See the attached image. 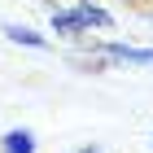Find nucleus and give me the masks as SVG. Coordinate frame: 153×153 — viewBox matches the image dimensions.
Segmentation results:
<instances>
[{
  "label": "nucleus",
  "instance_id": "f257e3e1",
  "mask_svg": "<svg viewBox=\"0 0 153 153\" xmlns=\"http://www.w3.org/2000/svg\"><path fill=\"white\" fill-rule=\"evenodd\" d=\"M53 31H57V35H83L88 22L79 18V9H74V13H53Z\"/></svg>",
  "mask_w": 153,
  "mask_h": 153
},
{
  "label": "nucleus",
  "instance_id": "f03ea898",
  "mask_svg": "<svg viewBox=\"0 0 153 153\" xmlns=\"http://www.w3.org/2000/svg\"><path fill=\"white\" fill-rule=\"evenodd\" d=\"M105 53H109V57H123V61H136V66H153V48H127V44H109Z\"/></svg>",
  "mask_w": 153,
  "mask_h": 153
},
{
  "label": "nucleus",
  "instance_id": "7ed1b4c3",
  "mask_svg": "<svg viewBox=\"0 0 153 153\" xmlns=\"http://www.w3.org/2000/svg\"><path fill=\"white\" fill-rule=\"evenodd\" d=\"M4 153H35V136H31V131H9V136H4Z\"/></svg>",
  "mask_w": 153,
  "mask_h": 153
},
{
  "label": "nucleus",
  "instance_id": "20e7f679",
  "mask_svg": "<svg viewBox=\"0 0 153 153\" xmlns=\"http://www.w3.org/2000/svg\"><path fill=\"white\" fill-rule=\"evenodd\" d=\"M4 35L13 39V44H31V48H48L44 35H35V31H26V26H4Z\"/></svg>",
  "mask_w": 153,
  "mask_h": 153
},
{
  "label": "nucleus",
  "instance_id": "39448f33",
  "mask_svg": "<svg viewBox=\"0 0 153 153\" xmlns=\"http://www.w3.org/2000/svg\"><path fill=\"white\" fill-rule=\"evenodd\" d=\"M79 18H83L88 26H109V13L96 9V4H79Z\"/></svg>",
  "mask_w": 153,
  "mask_h": 153
},
{
  "label": "nucleus",
  "instance_id": "423d86ee",
  "mask_svg": "<svg viewBox=\"0 0 153 153\" xmlns=\"http://www.w3.org/2000/svg\"><path fill=\"white\" fill-rule=\"evenodd\" d=\"M79 153H101V149H79Z\"/></svg>",
  "mask_w": 153,
  "mask_h": 153
}]
</instances>
